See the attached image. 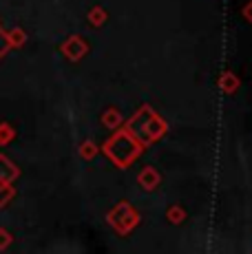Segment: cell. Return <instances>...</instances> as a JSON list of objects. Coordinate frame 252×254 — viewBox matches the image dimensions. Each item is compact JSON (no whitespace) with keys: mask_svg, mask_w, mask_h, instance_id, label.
<instances>
[{"mask_svg":"<svg viewBox=\"0 0 252 254\" xmlns=\"http://www.w3.org/2000/svg\"><path fill=\"white\" fill-rule=\"evenodd\" d=\"M139 150H142V146L137 144V139H135L128 130H120L115 137H111L104 144V153L118 166H122V168H126V166L137 157Z\"/></svg>","mask_w":252,"mask_h":254,"instance_id":"6da1fadb","label":"cell"},{"mask_svg":"<svg viewBox=\"0 0 252 254\" xmlns=\"http://www.w3.org/2000/svg\"><path fill=\"white\" fill-rule=\"evenodd\" d=\"M130 128H133L130 135H133L135 139H144L148 144V141H155L162 137L164 130H166V124H164L148 106H144V109L130 120Z\"/></svg>","mask_w":252,"mask_h":254,"instance_id":"7a4b0ae2","label":"cell"},{"mask_svg":"<svg viewBox=\"0 0 252 254\" xmlns=\"http://www.w3.org/2000/svg\"><path fill=\"white\" fill-rule=\"evenodd\" d=\"M109 219H111V223L118 228V232L124 234V232H128L135 223H137V212H135V210L130 208L126 201H122L118 208L113 210V212L109 214Z\"/></svg>","mask_w":252,"mask_h":254,"instance_id":"3957f363","label":"cell"},{"mask_svg":"<svg viewBox=\"0 0 252 254\" xmlns=\"http://www.w3.org/2000/svg\"><path fill=\"white\" fill-rule=\"evenodd\" d=\"M18 177H20V168L7 155L0 153V184H13Z\"/></svg>","mask_w":252,"mask_h":254,"instance_id":"277c9868","label":"cell"},{"mask_svg":"<svg viewBox=\"0 0 252 254\" xmlns=\"http://www.w3.org/2000/svg\"><path fill=\"white\" fill-rule=\"evenodd\" d=\"M62 53H64L69 60H80L82 56L86 53V45H84V40L82 38H77V36H73V38H69V40L62 45Z\"/></svg>","mask_w":252,"mask_h":254,"instance_id":"5b68a950","label":"cell"},{"mask_svg":"<svg viewBox=\"0 0 252 254\" xmlns=\"http://www.w3.org/2000/svg\"><path fill=\"white\" fill-rule=\"evenodd\" d=\"M4 31H7V29H4ZM7 40H9V47L11 49H20L27 42V33L22 31L20 27H13L7 31Z\"/></svg>","mask_w":252,"mask_h":254,"instance_id":"8992f818","label":"cell"},{"mask_svg":"<svg viewBox=\"0 0 252 254\" xmlns=\"http://www.w3.org/2000/svg\"><path fill=\"white\" fill-rule=\"evenodd\" d=\"M16 139V128L9 122H0V146H7Z\"/></svg>","mask_w":252,"mask_h":254,"instance_id":"52a82bcc","label":"cell"},{"mask_svg":"<svg viewBox=\"0 0 252 254\" xmlns=\"http://www.w3.org/2000/svg\"><path fill=\"white\" fill-rule=\"evenodd\" d=\"M13 197H16V188L11 184H0V208L7 206Z\"/></svg>","mask_w":252,"mask_h":254,"instance_id":"ba28073f","label":"cell"},{"mask_svg":"<svg viewBox=\"0 0 252 254\" xmlns=\"http://www.w3.org/2000/svg\"><path fill=\"white\" fill-rule=\"evenodd\" d=\"M157 182H159V175L153 168H144V173L139 175V184H146V188H155Z\"/></svg>","mask_w":252,"mask_h":254,"instance_id":"9c48e42d","label":"cell"},{"mask_svg":"<svg viewBox=\"0 0 252 254\" xmlns=\"http://www.w3.org/2000/svg\"><path fill=\"white\" fill-rule=\"evenodd\" d=\"M11 241H13V234L9 232L7 228H0V252L7 250V248L11 246Z\"/></svg>","mask_w":252,"mask_h":254,"instance_id":"30bf717a","label":"cell"},{"mask_svg":"<svg viewBox=\"0 0 252 254\" xmlns=\"http://www.w3.org/2000/svg\"><path fill=\"white\" fill-rule=\"evenodd\" d=\"M9 49H11V47H9V40H7V31L0 27V60H2V58L9 53Z\"/></svg>","mask_w":252,"mask_h":254,"instance_id":"8fae6325","label":"cell"},{"mask_svg":"<svg viewBox=\"0 0 252 254\" xmlns=\"http://www.w3.org/2000/svg\"><path fill=\"white\" fill-rule=\"evenodd\" d=\"M237 84H239V80H235V77H232L230 73H226V75H224V80H221V86H224L226 91H232Z\"/></svg>","mask_w":252,"mask_h":254,"instance_id":"7c38bea8","label":"cell"},{"mask_svg":"<svg viewBox=\"0 0 252 254\" xmlns=\"http://www.w3.org/2000/svg\"><path fill=\"white\" fill-rule=\"evenodd\" d=\"M80 153H82V157H86V159H89V157H93V153H95V146L86 141V144L82 146V150H80Z\"/></svg>","mask_w":252,"mask_h":254,"instance_id":"4fadbf2b","label":"cell"},{"mask_svg":"<svg viewBox=\"0 0 252 254\" xmlns=\"http://www.w3.org/2000/svg\"><path fill=\"white\" fill-rule=\"evenodd\" d=\"M104 122H106V126H113V124H118V122H120V115L115 113V111H109L106 117H104Z\"/></svg>","mask_w":252,"mask_h":254,"instance_id":"5bb4252c","label":"cell"},{"mask_svg":"<svg viewBox=\"0 0 252 254\" xmlns=\"http://www.w3.org/2000/svg\"><path fill=\"white\" fill-rule=\"evenodd\" d=\"M91 20H93V22H102V20H104V13H102V11H93V13H91Z\"/></svg>","mask_w":252,"mask_h":254,"instance_id":"9a60e30c","label":"cell"},{"mask_svg":"<svg viewBox=\"0 0 252 254\" xmlns=\"http://www.w3.org/2000/svg\"><path fill=\"white\" fill-rule=\"evenodd\" d=\"M246 16H248L250 20H252V4H248V7H246Z\"/></svg>","mask_w":252,"mask_h":254,"instance_id":"2e32d148","label":"cell"}]
</instances>
